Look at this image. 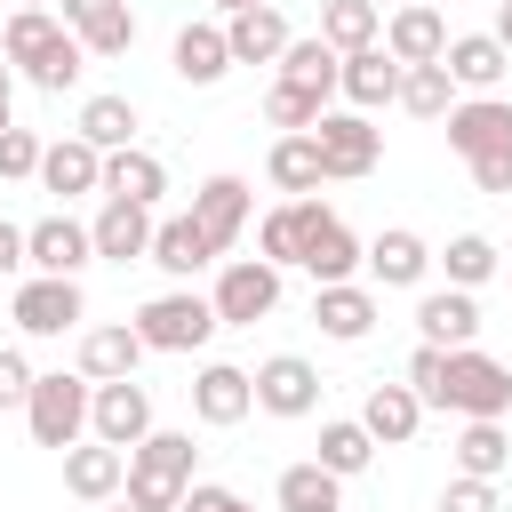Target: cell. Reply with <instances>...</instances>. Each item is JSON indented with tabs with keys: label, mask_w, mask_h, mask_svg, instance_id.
Returning a JSON list of instances; mask_svg holds the SVG:
<instances>
[{
	"label": "cell",
	"mask_w": 512,
	"mask_h": 512,
	"mask_svg": "<svg viewBox=\"0 0 512 512\" xmlns=\"http://www.w3.org/2000/svg\"><path fill=\"white\" fill-rule=\"evenodd\" d=\"M512 144V104L504 96H456L448 112V152L456 160H480V152H504Z\"/></svg>",
	"instance_id": "cell-20"
},
{
	"label": "cell",
	"mask_w": 512,
	"mask_h": 512,
	"mask_svg": "<svg viewBox=\"0 0 512 512\" xmlns=\"http://www.w3.org/2000/svg\"><path fill=\"white\" fill-rule=\"evenodd\" d=\"M192 216H200V232L216 240V256L248 232V216H256V192H248V176H208L200 192H192Z\"/></svg>",
	"instance_id": "cell-22"
},
{
	"label": "cell",
	"mask_w": 512,
	"mask_h": 512,
	"mask_svg": "<svg viewBox=\"0 0 512 512\" xmlns=\"http://www.w3.org/2000/svg\"><path fill=\"white\" fill-rule=\"evenodd\" d=\"M152 224H160V216H152L144 200H104L88 232H96V256H104V264H136V256H152Z\"/></svg>",
	"instance_id": "cell-26"
},
{
	"label": "cell",
	"mask_w": 512,
	"mask_h": 512,
	"mask_svg": "<svg viewBox=\"0 0 512 512\" xmlns=\"http://www.w3.org/2000/svg\"><path fill=\"white\" fill-rule=\"evenodd\" d=\"M56 16L80 32L88 56H128L136 48V8L128 0H56Z\"/></svg>",
	"instance_id": "cell-21"
},
{
	"label": "cell",
	"mask_w": 512,
	"mask_h": 512,
	"mask_svg": "<svg viewBox=\"0 0 512 512\" xmlns=\"http://www.w3.org/2000/svg\"><path fill=\"white\" fill-rule=\"evenodd\" d=\"M216 328H224V320H216V296H192V288H168V296L136 304V336H144L152 352H200Z\"/></svg>",
	"instance_id": "cell-4"
},
{
	"label": "cell",
	"mask_w": 512,
	"mask_h": 512,
	"mask_svg": "<svg viewBox=\"0 0 512 512\" xmlns=\"http://www.w3.org/2000/svg\"><path fill=\"white\" fill-rule=\"evenodd\" d=\"M96 512H136V504H128V496H112V504H96Z\"/></svg>",
	"instance_id": "cell-53"
},
{
	"label": "cell",
	"mask_w": 512,
	"mask_h": 512,
	"mask_svg": "<svg viewBox=\"0 0 512 512\" xmlns=\"http://www.w3.org/2000/svg\"><path fill=\"white\" fill-rule=\"evenodd\" d=\"M360 264H368L360 232H352L336 208H320V200H312V216H304V264H296V272H312V288H320V280H352Z\"/></svg>",
	"instance_id": "cell-11"
},
{
	"label": "cell",
	"mask_w": 512,
	"mask_h": 512,
	"mask_svg": "<svg viewBox=\"0 0 512 512\" xmlns=\"http://www.w3.org/2000/svg\"><path fill=\"white\" fill-rule=\"evenodd\" d=\"M440 272H448V288H480V280L504 272V248H496L488 232H456V240L440 248Z\"/></svg>",
	"instance_id": "cell-40"
},
{
	"label": "cell",
	"mask_w": 512,
	"mask_h": 512,
	"mask_svg": "<svg viewBox=\"0 0 512 512\" xmlns=\"http://www.w3.org/2000/svg\"><path fill=\"white\" fill-rule=\"evenodd\" d=\"M432 264H440V256H432L424 232H408V224H384V232L368 240V280H376V288H424Z\"/></svg>",
	"instance_id": "cell-23"
},
{
	"label": "cell",
	"mask_w": 512,
	"mask_h": 512,
	"mask_svg": "<svg viewBox=\"0 0 512 512\" xmlns=\"http://www.w3.org/2000/svg\"><path fill=\"white\" fill-rule=\"evenodd\" d=\"M448 80L464 88V96H496L504 88V72H512V48L496 40V32H448Z\"/></svg>",
	"instance_id": "cell-17"
},
{
	"label": "cell",
	"mask_w": 512,
	"mask_h": 512,
	"mask_svg": "<svg viewBox=\"0 0 512 512\" xmlns=\"http://www.w3.org/2000/svg\"><path fill=\"white\" fill-rule=\"evenodd\" d=\"M16 8H48V0H16Z\"/></svg>",
	"instance_id": "cell-54"
},
{
	"label": "cell",
	"mask_w": 512,
	"mask_h": 512,
	"mask_svg": "<svg viewBox=\"0 0 512 512\" xmlns=\"http://www.w3.org/2000/svg\"><path fill=\"white\" fill-rule=\"evenodd\" d=\"M160 192H168V160H160V152H144V144L104 152V200H144V208H160Z\"/></svg>",
	"instance_id": "cell-30"
},
{
	"label": "cell",
	"mask_w": 512,
	"mask_h": 512,
	"mask_svg": "<svg viewBox=\"0 0 512 512\" xmlns=\"http://www.w3.org/2000/svg\"><path fill=\"white\" fill-rule=\"evenodd\" d=\"M168 72H176L184 88H216V80L232 72L224 16H200V24H184V32H176V48H168Z\"/></svg>",
	"instance_id": "cell-16"
},
{
	"label": "cell",
	"mask_w": 512,
	"mask_h": 512,
	"mask_svg": "<svg viewBox=\"0 0 512 512\" xmlns=\"http://www.w3.org/2000/svg\"><path fill=\"white\" fill-rule=\"evenodd\" d=\"M192 456H200L192 432H160V424H152V432L128 448V488H120V496H128L136 512H176L184 488H192Z\"/></svg>",
	"instance_id": "cell-2"
},
{
	"label": "cell",
	"mask_w": 512,
	"mask_h": 512,
	"mask_svg": "<svg viewBox=\"0 0 512 512\" xmlns=\"http://www.w3.org/2000/svg\"><path fill=\"white\" fill-rule=\"evenodd\" d=\"M384 48H392L400 64H440V56H448V16L424 8V0H400V8L384 16Z\"/></svg>",
	"instance_id": "cell-25"
},
{
	"label": "cell",
	"mask_w": 512,
	"mask_h": 512,
	"mask_svg": "<svg viewBox=\"0 0 512 512\" xmlns=\"http://www.w3.org/2000/svg\"><path fill=\"white\" fill-rule=\"evenodd\" d=\"M144 264H160L168 280H192V272L216 264V240H208L200 216L184 208V216H160V224H152V256H144Z\"/></svg>",
	"instance_id": "cell-27"
},
{
	"label": "cell",
	"mask_w": 512,
	"mask_h": 512,
	"mask_svg": "<svg viewBox=\"0 0 512 512\" xmlns=\"http://www.w3.org/2000/svg\"><path fill=\"white\" fill-rule=\"evenodd\" d=\"M408 384H416L424 408H440V400H448V344H416V352H408Z\"/></svg>",
	"instance_id": "cell-43"
},
{
	"label": "cell",
	"mask_w": 512,
	"mask_h": 512,
	"mask_svg": "<svg viewBox=\"0 0 512 512\" xmlns=\"http://www.w3.org/2000/svg\"><path fill=\"white\" fill-rule=\"evenodd\" d=\"M504 280H512V256H504Z\"/></svg>",
	"instance_id": "cell-55"
},
{
	"label": "cell",
	"mask_w": 512,
	"mask_h": 512,
	"mask_svg": "<svg viewBox=\"0 0 512 512\" xmlns=\"http://www.w3.org/2000/svg\"><path fill=\"white\" fill-rule=\"evenodd\" d=\"M16 264H24V224L0 216V272H16Z\"/></svg>",
	"instance_id": "cell-49"
},
{
	"label": "cell",
	"mask_w": 512,
	"mask_h": 512,
	"mask_svg": "<svg viewBox=\"0 0 512 512\" xmlns=\"http://www.w3.org/2000/svg\"><path fill=\"white\" fill-rule=\"evenodd\" d=\"M320 40H328L336 56L376 48V40H384V8H376V0H320Z\"/></svg>",
	"instance_id": "cell-34"
},
{
	"label": "cell",
	"mask_w": 512,
	"mask_h": 512,
	"mask_svg": "<svg viewBox=\"0 0 512 512\" xmlns=\"http://www.w3.org/2000/svg\"><path fill=\"white\" fill-rule=\"evenodd\" d=\"M0 56H8L32 88H48V96H64V88L88 72V48H80V32H72L56 8H16V16L0 24Z\"/></svg>",
	"instance_id": "cell-1"
},
{
	"label": "cell",
	"mask_w": 512,
	"mask_h": 512,
	"mask_svg": "<svg viewBox=\"0 0 512 512\" xmlns=\"http://www.w3.org/2000/svg\"><path fill=\"white\" fill-rule=\"evenodd\" d=\"M496 40L512 48V0H496Z\"/></svg>",
	"instance_id": "cell-51"
},
{
	"label": "cell",
	"mask_w": 512,
	"mask_h": 512,
	"mask_svg": "<svg viewBox=\"0 0 512 512\" xmlns=\"http://www.w3.org/2000/svg\"><path fill=\"white\" fill-rule=\"evenodd\" d=\"M320 464H328L336 480H360V472L376 464V432H368L360 416H328V424H320Z\"/></svg>",
	"instance_id": "cell-36"
},
{
	"label": "cell",
	"mask_w": 512,
	"mask_h": 512,
	"mask_svg": "<svg viewBox=\"0 0 512 512\" xmlns=\"http://www.w3.org/2000/svg\"><path fill=\"white\" fill-rule=\"evenodd\" d=\"M136 128H144V120H136V104H128V96H88V104H80V136H88L96 152L136 144Z\"/></svg>",
	"instance_id": "cell-41"
},
{
	"label": "cell",
	"mask_w": 512,
	"mask_h": 512,
	"mask_svg": "<svg viewBox=\"0 0 512 512\" xmlns=\"http://www.w3.org/2000/svg\"><path fill=\"white\" fill-rule=\"evenodd\" d=\"M224 40H232V64H280V48H288L296 32H288V16L264 0V8H240V16H224Z\"/></svg>",
	"instance_id": "cell-31"
},
{
	"label": "cell",
	"mask_w": 512,
	"mask_h": 512,
	"mask_svg": "<svg viewBox=\"0 0 512 512\" xmlns=\"http://www.w3.org/2000/svg\"><path fill=\"white\" fill-rule=\"evenodd\" d=\"M312 320L328 344H360L376 328V280H320L312 288Z\"/></svg>",
	"instance_id": "cell-15"
},
{
	"label": "cell",
	"mask_w": 512,
	"mask_h": 512,
	"mask_svg": "<svg viewBox=\"0 0 512 512\" xmlns=\"http://www.w3.org/2000/svg\"><path fill=\"white\" fill-rule=\"evenodd\" d=\"M464 168H472L480 192H512V144H504V152H480V160H464Z\"/></svg>",
	"instance_id": "cell-48"
},
{
	"label": "cell",
	"mask_w": 512,
	"mask_h": 512,
	"mask_svg": "<svg viewBox=\"0 0 512 512\" xmlns=\"http://www.w3.org/2000/svg\"><path fill=\"white\" fill-rule=\"evenodd\" d=\"M264 176H272V192H288V200L320 192V184H328V168H320V144H312V128H296V136H272V152H264Z\"/></svg>",
	"instance_id": "cell-32"
},
{
	"label": "cell",
	"mask_w": 512,
	"mask_h": 512,
	"mask_svg": "<svg viewBox=\"0 0 512 512\" xmlns=\"http://www.w3.org/2000/svg\"><path fill=\"white\" fill-rule=\"evenodd\" d=\"M176 512H256V504H248V496H240V488H224V480H192V488H184V504H176Z\"/></svg>",
	"instance_id": "cell-47"
},
{
	"label": "cell",
	"mask_w": 512,
	"mask_h": 512,
	"mask_svg": "<svg viewBox=\"0 0 512 512\" xmlns=\"http://www.w3.org/2000/svg\"><path fill=\"white\" fill-rule=\"evenodd\" d=\"M304 216H312V192H304V200H280V208L256 224V256H264V264H280V272H288V264H304Z\"/></svg>",
	"instance_id": "cell-38"
},
{
	"label": "cell",
	"mask_w": 512,
	"mask_h": 512,
	"mask_svg": "<svg viewBox=\"0 0 512 512\" xmlns=\"http://www.w3.org/2000/svg\"><path fill=\"white\" fill-rule=\"evenodd\" d=\"M256 408L280 416V424L320 416V368H312L304 352H272V360H256Z\"/></svg>",
	"instance_id": "cell-8"
},
{
	"label": "cell",
	"mask_w": 512,
	"mask_h": 512,
	"mask_svg": "<svg viewBox=\"0 0 512 512\" xmlns=\"http://www.w3.org/2000/svg\"><path fill=\"white\" fill-rule=\"evenodd\" d=\"M280 512H344V480L320 464V456H304V464H288L280 472Z\"/></svg>",
	"instance_id": "cell-35"
},
{
	"label": "cell",
	"mask_w": 512,
	"mask_h": 512,
	"mask_svg": "<svg viewBox=\"0 0 512 512\" xmlns=\"http://www.w3.org/2000/svg\"><path fill=\"white\" fill-rule=\"evenodd\" d=\"M192 416H200V424H216V432H232L240 416H256V368L208 360V368L192 376Z\"/></svg>",
	"instance_id": "cell-12"
},
{
	"label": "cell",
	"mask_w": 512,
	"mask_h": 512,
	"mask_svg": "<svg viewBox=\"0 0 512 512\" xmlns=\"http://www.w3.org/2000/svg\"><path fill=\"white\" fill-rule=\"evenodd\" d=\"M0 128H16V72H8V56H0Z\"/></svg>",
	"instance_id": "cell-50"
},
{
	"label": "cell",
	"mask_w": 512,
	"mask_h": 512,
	"mask_svg": "<svg viewBox=\"0 0 512 512\" xmlns=\"http://www.w3.org/2000/svg\"><path fill=\"white\" fill-rule=\"evenodd\" d=\"M152 344L136 336V320H96V328H80V376L88 384H112V376H136V360H144Z\"/></svg>",
	"instance_id": "cell-24"
},
{
	"label": "cell",
	"mask_w": 512,
	"mask_h": 512,
	"mask_svg": "<svg viewBox=\"0 0 512 512\" xmlns=\"http://www.w3.org/2000/svg\"><path fill=\"white\" fill-rule=\"evenodd\" d=\"M440 408H456V416H512V368L488 360L480 344H456L448 352V400Z\"/></svg>",
	"instance_id": "cell-6"
},
{
	"label": "cell",
	"mask_w": 512,
	"mask_h": 512,
	"mask_svg": "<svg viewBox=\"0 0 512 512\" xmlns=\"http://www.w3.org/2000/svg\"><path fill=\"white\" fill-rule=\"evenodd\" d=\"M40 136L32 128H0V184H24V176H40Z\"/></svg>",
	"instance_id": "cell-44"
},
{
	"label": "cell",
	"mask_w": 512,
	"mask_h": 512,
	"mask_svg": "<svg viewBox=\"0 0 512 512\" xmlns=\"http://www.w3.org/2000/svg\"><path fill=\"white\" fill-rule=\"evenodd\" d=\"M64 488L80 496V504H112L120 488H128V448H112V440H80V448H64Z\"/></svg>",
	"instance_id": "cell-19"
},
{
	"label": "cell",
	"mask_w": 512,
	"mask_h": 512,
	"mask_svg": "<svg viewBox=\"0 0 512 512\" xmlns=\"http://www.w3.org/2000/svg\"><path fill=\"white\" fill-rule=\"evenodd\" d=\"M40 192H56V200H80V192H104V152L72 128V136H56L48 152H40V176H32Z\"/></svg>",
	"instance_id": "cell-18"
},
{
	"label": "cell",
	"mask_w": 512,
	"mask_h": 512,
	"mask_svg": "<svg viewBox=\"0 0 512 512\" xmlns=\"http://www.w3.org/2000/svg\"><path fill=\"white\" fill-rule=\"evenodd\" d=\"M400 72H408V64H400L384 40H376V48H352L344 72H336V96H344L352 112H384V104H400Z\"/></svg>",
	"instance_id": "cell-14"
},
{
	"label": "cell",
	"mask_w": 512,
	"mask_h": 512,
	"mask_svg": "<svg viewBox=\"0 0 512 512\" xmlns=\"http://www.w3.org/2000/svg\"><path fill=\"white\" fill-rule=\"evenodd\" d=\"M272 72H280V80H296V88H320V96H336V72H344V56H336V48L312 32V40H288Z\"/></svg>",
	"instance_id": "cell-39"
},
{
	"label": "cell",
	"mask_w": 512,
	"mask_h": 512,
	"mask_svg": "<svg viewBox=\"0 0 512 512\" xmlns=\"http://www.w3.org/2000/svg\"><path fill=\"white\" fill-rule=\"evenodd\" d=\"M272 312H280V264L232 256V264L216 272V320H224V328H256V320H272Z\"/></svg>",
	"instance_id": "cell-7"
},
{
	"label": "cell",
	"mask_w": 512,
	"mask_h": 512,
	"mask_svg": "<svg viewBox=\"0 0 512 512\" xmlns=\"http://www.w3.org/2000/svg\"><path fill=\"white\" fill-rule=\"evenodd\" d=\"M88 400H96V384H88L80 368H72V376H64V368L40 376L32 400H24V432H32V448H56V456L80 448V440H88Z\"/></svg>",
	"instance_id": "cell-3"
},
{
	"label": "cell",
	"mask_w": 512,
	"mask_h": 512,
	"mask_svg": "<svg viewBox=\"0 0 512 512\" xmlns=\"http://www.w3.org/2000/svg\"><path fill=\"white\" fill-rule=\"evenodd\" d=\"M456 96H464V88L448 80V64H408V72H400V112H408V120H448Z\"/></svg>",
	"instance_id": "cell-37"
},
{
	"label": "cell",
	"mask_w": 512,
	"mask_h": 512,
	"mask_svg": "<svg viewBox=\"0 0 512 512\" xmlns=\"http://www.w3.org/2000/svg\"><path fill=\"white\" fill-rule=\"evenodd\" d=\"M360 424L376 432V448H408V440L424 432V400H416V384H408V376H400V384H368Z\"/></svg>",
	"instance_id": "cell-28"
},
{
	"label": "cell",
	"mask_w": 512,
	"mask_h": 512,
	"mask_svg": "<svg viewBox=\"0 0 512 512\" xmlns=\"http://www.w3.org/2000/svg\"><path fill=\"white\" fill-rule=\"evenodd\" d=\"M440 512H504V496H496V480H472V472H456V480L440 488Z\"/></svg>",
	"instance_id": "cell-45"
},
{
	"label": "cell",
	"mask_w": 512,
	"mask_h": 512,
	"mask_svg": "<svg viewBox=\"0 0 512 512\" xmlns=\"http://www.w3.org/2000/svg\"><path fill=\"white\" fill-rule=\"evenodd\" d=\"M456 472L504 480V472H512V424H504V416H464V432H456Z\"/></svg>",
	"instance_id": "cell-33"
},
{
	"label": "cell",
	"mask_w": 512,
	"mask_h": 512,
	"mask_svg": "<svg viewBox=\"0 0 512 512\" xmlns=\"http://www.w3.org/2000/svg\"><path fill=\"white\" fill-rule=\"evenodd\" d=\"M24 264L32 272H64V280H80L88 264H96V232L80 224V216H40V224H24Z\"/></svg>",
	"instance_id": "cell-10"
},
{
	"label": "cell",
	"mask_w": 512,
	"mask_h": 512,
	"mask_svg": "<svg viewBox=\"0 0 512 512\" xmlns=\"http://www.w3.org/2000/svg\"><path fill=\"white\" fill-rule=\"evenodd\" d=\"M320 112H328V96H320V88H296V80H272V88H264V120H272L280 136L320 128Z\"/></svg>",
	"instance_id": "cell-42"
},
{
	"label": "cell",
	"mask_w": 512,
	"mask_h": 512,
	"mask_svg": "<svg viewBox=\"0 0 512 512\" xmlns=\"http://www.w3.org/2000/svg\"><path fill=\"white\" fill-rule=\"evenodd\" d=\"M32 384H40V368H32L16 344H0V408H24V400H32Z\"/></svg>",
	"instance_id": "cell-46"
},
{
	"label": "cell",
	"mask_w": 512,
	"mask_h": 512,
	"mask_svg": "<svg viewBox=\"0 0 512 512\" xmlns=\"http://www.w3.org/2000/svg\"><path fill=\"white\" fill-rule=\"evenodd\" d=\"M88 432H96V440H112V448H136V440L152 432V392H144L136 376L96 384V400H88Z\"/></svg>",
	"instance_id": "cell-13"
},
{
	"label": "cell",
	"mask_w": 512,
	"mask_h": 512,
	"mask_svg": "<svg viewBox=\"0 0 512 512\" xmlns=\"http://www.w3.org/2000/svg\"><path fill=\"white\" fill-rule=\"evenodd\" d=\"M424 8H440V0H424Z\"/></svg>",
	"instance_id": "cell-56"
},
{
	"label": "cell",
	"mask_w": 512,
	"mask_h": 512,
	"mask_svg": "<svg viewBox=\"0 0 512 512\" xmlns=\"http://www.w3.org/2000/svg\"><path fill=\"white\" fill-rule=\"evenodd\" d=\"M312 144H320V168H328V184H360V176H376V160H384V128L368 120V112H320V128H312Z\"/></svg>",
	"instance_id": "cell-5"
},
{
	"label": "cell",
	"mask_w": 512,
	"mask_h": 512,
	"mask_svg": "<svg viewBox=\"0 0 512 512\" xmlns=\"http://www.w3.org/2000/svg\"><path fill=\"white\" fill-rule=\"evenodd\" d=\"M216 16H240V8H264V0H208Z\"/></svg>",
	"instance_id": "cell-52"
},
{
	"label": "cell",
	"mask_w": 512,
	"mask_h": 512,
	"mask_svg": "<svg viewBox=\"0 0 512 512\" xmlns=\"http://www.w3.org/2000/svg\"><path fill=\"white\" fill-rule=\"evenodd\" d=\"M416 336L424 344H472L480 336V304H472V288H424L416 296Z\"/></svg>",
	"instance_id": "cell-29"
},
{
	"label": "cell",
	"mask_w": 512,
	"mask_h": 512,
	"mask_svg": "<svg viewBox=\"0 0 512 512\" xmlns=\"http://www.w3.org/2000/svg\"><path fill=\"white\" fill-rule=\"evenodd\" d=\"M8 312H16L24 336H64V328L88 320V296H80V280H64V272H32V280L16 288Z\"/></svg>",
	"instance_id": "cell-9"
}]
</instances>
